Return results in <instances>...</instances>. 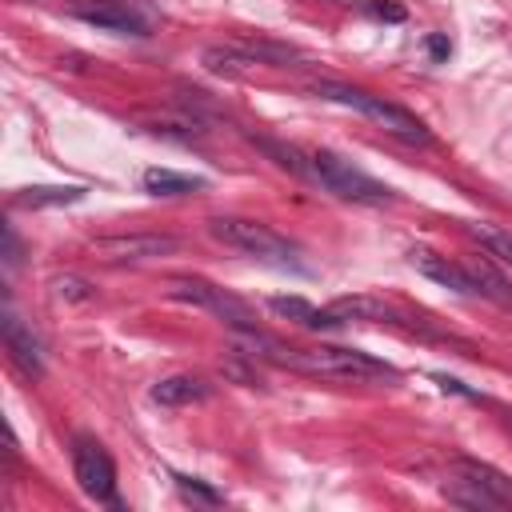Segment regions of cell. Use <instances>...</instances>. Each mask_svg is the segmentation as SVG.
<instances>
[{
	"instance_id": "obj_1",
	"label": "cell",
	"mask_w": 512,
	"mask_h": 512,
	"mask_svg": "<svg viewBox=\"0 0 512 512\" xmlns=\"http://www.w3.org/2000/svg\"><path fill=\"white\" fill-rule=\"evenodd\" d=\"M232 344L240 356L248 360H264V364H276V368H292V372H304V376H320V380H352V384H372V380H396V372L368 356V352H356V348H332V344H320V348H292L260 328H240L232 332Z\"/></svg>"
},
{
	"instance_id": "obj_2",
	"label": "cell",
	"mask_w": 512,
	"mask_h": 512,
	"mask_svg": "<svg viewBox=\"0 0 512 512\" xmlns=\"http://www.w3.org/2000/svg\"><path fill=\"white\" fill-rule=\"evenodd\" d=\"M312 92H316L320 100H336V104H348V108L364 112L372 124H380L388 136H396V140H404V144H412V148L432 144V132L424 128V120H420V116H412L408 108H400V104L384 100V96H372V92L352 88V84H340V80H316V84H312Z\"/></svg>"
},
{
	"instance_id": "obj_3",
	"label": "cell",
	"mask_w": 512,
	"mask_h": 512,
	"mask_svg": "<svg viewBox=\"0 0 512 512\" xmlns=\"http://www.w3.org/2000/svg\"><path fill=\"white\" fill-rule=\"evenodd\" d=\"M212 240H220L232 252H244L260 264H292L296 260V244L288 236H280L276 228L260 224V220H244V216H212L208 220Z\"/></svg>"
},
{
	"instance_id": "obj_4",
	"label": "cell",
	"mask_w": 512,
	"mask_h": 512,
	"mask_svg": "<svg viewBox=\"0 0 512 512\" xmlns=\"http://www.w3.org/2000/svg\"><path fill=\"white\" fill-rule=\"evenodd\" d=\"M308 164H312V180L308 184H320L324 192L340 196V200H352V204H392L396 192L380 180H372L368 172L352 168L344 156L336 152H308Z\"/></svg>"
},
{
	"instance_id": "obj_5",
	"label": "cell",
	"mask_w": 512,
	"mask_h": 512,
	"mask_svg": "<svg viewBox=\"0 0 512 512\" xmlns=\"http://www.w3.org/2000/svg\"><path fill=\"white\" fill-rule=\"evenodd\" d=\"M168 296H172V300H184V304H196V308H204V312H212L216 320L228 324V332L256 328V312H252L240 296H232L228 288H216V284H208V280L176 276V280L168 284Z\"/></svg>"
},
{
	"instance_id": "obj_6",
	"label": "cell",
	"mask_w": 512,
	"mask_h": 512,
	"mask_svg": "<svg viewBox=\"0 0 512 512\" xmlns=\"http://www.w3.org/2000/svg\"><path fill=\"white\" fill-rule=\"evenodd\" d=\"M172 252H180V240L164 232H112L92 240V256L104 264H148Z\"/></svg>"
},
{
	"instance_id": "obj_7",
	"label": "cell",
	"mask_w": 512,
	"mask_h": 512,
	"mask_svg": "<svg viewBox=\"0 0 512 512\" xmlns=\"http://www.w3.org/2000/svg\"><path fill=\"white\" fill-rule=\"evenodd\" d=\"M72 472H76V484L88 500H112L116 496V464L96 436L72 440Z\"/></svg>"
},
{
	"instance_id": "obj_8",
	"label": "cell",
	"mask_w": 512,
	"mask_h": 512,
	"mask_svg": "<svg viewBox=\"0 0 512 512\" xmlns=\"http://www.w3.org/2000/svg\"><path fill=\"white\" fill-rule=\"evenodd\" d=\"M68 12L84 24L116 32V36H148V20L128 0H72Z\"/></svg>"
},
{
	"instance_id": "obj_9",
	"label": "cell",
	"mask_w": 512,
	"mask_h": 512,
	"mask_svg": "<svg viewBox=\"0 0 512 512\" xmlns=\"http://www.w3.org/2000/svg\"><path fill=\"white\" fill-rule=\"evenodd\" d=\"M408 260H412V268H416L420 276H428L432 284H440V288H448V292H460V296H476V292H472V280H468V272H464V264H456V260H448V256H440V252H432V248H412Z\"/></svg>"
},
{
	"instance_id": "obj_10",
	"label": "cell",
	"mask_w": 512,
	"mask_h": 512,
	"mask_svg": "<svg viewBox=\"0 0 512 512\" xmlns=\"http://www.w3.org/2000/svg\"><path fill=\"white\" fill-rule=\"evenodd\" d=\"M4 348H8L12 364H16L24 376H32V380H40V376H44L40 344H36V336L20 324V316H16L12 308H4Z\"/></svg>"
},
{
	"instance_id": "obj_11",
	"label": "cell",
	"mask_w": 512,
	"mask_h": 512,
	"mask_svg": "<svg viewBox=\"0 0 512 512\" xmlns=\"http://www.w3.org/2000/svg\"><path fill=\"white\" fill-rule=\"evenodd\" d=\"M268 308H272L276 316H284V320H296V324L312 328V332H332V328L344 324L340 312H332V308H316V304H308V300H300V296H272Z\"/></svg>"
},
{
	"instance_id": "obj_12",
	"label": "cell",
	"mask_w": 512,
	"mask_h": 512,
	"mask_svg": "<svg viewBox=\"0 0 512 512\" xmlns=\"http://www.w3.org/2000/svg\"><path fill=\"white\" fill-rule=\"evenodd\" d=\"M200 64H204L208 72H216V76H228V80H248V76H256V68H260V60H256L252 52H244L236 40H232V44H212V48H204Z\"/></svg>"
},
{
	"instance_id": "obj_13",
	"label": "cell",
	"mask_w": 512,
	"mask_h": 512,
	"mask_svg": "<svg viewBox=\"0 0 512 512\" xmlns=\"http://www.w3.org/2000/svg\"><path fill=\"white\" fill-rule=\"evenodd\" d=\"M208 396H212V384L200 380V376H188V372L164 376L160 384H152V400L164 404V408H188V404H200Z\"/></svg>"
},
{
	"instance_id": "obj_14",
	"label": "cell",
	"mask_w": 512,
	"mask_h": 512,
	"mask_svg": "<svg viewBox=\"0 0 512 512\" xmlns=\"http://www.w3.org/2000/svg\"><path fill=\"white\" fill-rule=\"evenodd\" d=\"M464 272H468L476 296H488V300H496L500 308H512V284H508L484 256H468V260H464Z\"/></svg>"
},
{
	"instance_id": "obj_15",
	"label": "cell",
	"mask_w": 512,
	"mask_h": 512,
	"mask_svg": "<svg viewBox=\"0 0 512 512\" xmlns=\"http://www.w3.org/2000/svg\"><path fill=\"white\" fill-rule=\"evenodd\" d=\"M332 312H340L344 320H380V324H404L408 316H400L392 304L376 300V296H340L332 304Z\"/></svg>"
},
{
	"instance_id": "obj_16",
	"label": "cell",
	"mask_w": 512,
	"mask_h": 512,
	"mask_svg": "<svg viewBox=\"0 0 512 512\" xmlns=\"http://www.w3.org/2000/svg\"><path fill=\"white\" fill-rule=\"evenodd\" d=\"M452 472L476 480V484L488 488L504 508H512V476H508V472H500V468H492V464H484V460H456Z\"/></svg>"
},
{
	"instance_id": "obj_17",
	"label": "cell",
	"mask_w": 512,
	"mask_h": 512,
	"mask_svg": "<svg viewBox=\"0 0 512 512\" xmlns=\"http://www.w3.org/2000/svg\"><path fill=\"white\" fill-rule=\"evenodd\" d=\"M144 188H148L152 196H188V192H200L204 180H200V176L172 172V168H148V172H144Z\"/></svg>"
},
{
	"instance_id": "obj_18",
	"label": "cell",
	"mask_w": 512,
	"mask_h": 512,
	"mask_svg": "<svg viewBox=\"0 0 512 512\" xmlns=\"http://www.w3.org/2000/svg\"><path fill=\"white\" fill-rule=\"evenodd\" d=\"M20 208H56V204H76L84 200V188H56V184H36V188H20L12 196Z\"/></svg>"
},
{
	"instance_id": "obj_19",
	"label": "cell",
	"mask_w": 512,
	"mask_h": 512,
	"mask_svg": "<svg viewBox=\"0 0 512 512\" xmlns=\"http://www.w3.org/2000/svg\"><path fill=\"white\" fill-rule=\"evenodd\" d=\"M444 496H448L452 504H460V508H504L488 488H480L476 480H468V476H460V472H452V480L444 484Z\"/></svg>"
},
{
	"instance_id": "obj_20",
	"label": "cell",
	"mask_w": 512,
	"mask_h": 512,
	"mask_svg": "<svg viewBox=\"0 0 512 512\" xmlns=\"http://www.w3.org/2000/svg\"><path fill=\"white\" fill-rule=\"evenodd\" d=\"M256 148H260L264 156H272V164L288 168L292 176H300V180H312V164H308V152H300V148H292V144H280V140H264V136H256Z\"/></svg>"
},
{
	"instance_id": "obj_21",
	"label": "cell",
	"mask_w": 512,
	"mask_h": 512,
	"mask_svg": "<svg viewBox=\"0 0 512 512\" xmlns=\"http://www.w3.org/2000/svg\"><path fill=\"white\" fill-rule=\"evenodd\" d=\"M48 292H52L56 300H64V304H88V300H96V288H92L84 276H72V272L52 276V280H48Z\"/></svg>"
},
{
	"instance_id": "obj_22",
	"label": "cell",
	"mask_w": 512,
	"mask_h": 512,
	"mask_svg": "<svg viewBox=\"0 0 512 512\" xmlns=\"http://www.w3.org/2000/svg\"><path fill=\"white\" fill-rule=\"evenodd\" d=\"M472 236H476L492 256H500L504 264H512V232H500V228H492V224H472Z\"/></svg>"
},
{
	"instance_id": "obj_23",
	"label": "cell",
	"mask_w": 512,
	"mask_h": 512,
	"mask_svg": "<svg viewBox=\"0 0 512 512\" xmlns=\"http://www.w3.org/2000/svg\"><path fill=\"white\" fill-rule=\"evenodd\" d=\"M176 484H180V492L192 496V500H204V504H216V500H220L212 488H204V484H196V480H188V476H176Z\"/></svg>"
},
{
	"instance_id": "obj_24",
	"label": "cell",
	"mask_w": 512,
	"mask_h": 512,
	"mask_svg": "<svg viewBox=\"0 0 512 512\" xmlns=\"http://www.w3.org/2000/svg\"><path fill=\"white\" fill-rule=\"evenodd\" d=\"M4 264H8V268L20 264V240H16V228H12V224L4 228Z\"/></svg>"
},
{
	"instance_id": "obj_25",
	"label": "cell",
	"mask_w": 512,
	"mask_h": 512,
	"mask_svg": "<svg viewBox=\"0 0 512 512\" xmlns=\"http://www.w3.org/2000/svg\"><path fill=\"white\" fill-rule=\"evenodd\" d=\"M372 16H380V20H404V8H400V4H384V0H376V4H372Z\"/></svg>"
},
{
	"instance_id": "obj_26",
	"label": "cell",
	"mask_w": 512,
	"mask_h": 512,
	"mask_svg": "<svg viewBox=\"0 0 512 512\" xmlns=\"http://www.w3.org/2000/svg\"><path fill=\"white\" fill-rule=\"evenodd\" d=\"M428 52H432L436 60H444L452 48H448V40H444V36H432V40H428Z\"/></svg>"
}]
</instances>
